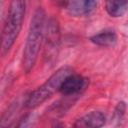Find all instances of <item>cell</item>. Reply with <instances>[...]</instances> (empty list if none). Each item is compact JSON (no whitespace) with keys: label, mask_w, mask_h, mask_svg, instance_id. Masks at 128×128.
I'll return each mask as SVG.
<instances>
[{"label":"cell","mask_w":128,"mask_h":128,"mask_svg":"<svg viewBox=\"0 0 128 128\" xmlns=\"http://www.w3.org/2000/svg\"><path fill=\"white\" fill-rule=\"evenodd\" d=\"M45 12L42 8H38L31 19L24 51L22 65L25 72H29L36 63L38 53L44 36L45 29Z\"/></svg>","instance_id":"cell-1"},{"label":"cell","mask_w":128,"mask_h":128,"mask_svg":"<svg viewBox=\"0 0 128 128\" xmlns=\"http://www.w3.org/2000/svg\"><path fill=\"white\" fill-rule=\"evenodd\" d=\"M25 0H11L9 10L2 30L1 52L7 53L17 39L25 16Z\"/></svg>","instance_id":"cell-2"},{"label":"cell","mask_w":128,"mask_h":128,"mask_svg":"<svg viewBox=\"0 0 128 128\" xmlns=\"http://www.w3.org/2000/svg\"><path fill=\"white\" fill-rule=\"evenodd\" d=\"M72 69L68 66H63L59 68L55 73H53L40 87L33 91L27 99L26 106L28 108H35L41 105L49 97H51L56 91L60 90V87L65 80V78L70 75Z\"/></svg>","instance_id":"cell-3"},{"label":"cell","mask_w":128,"mask_h":128,"mask_svg":"<svg viewBox=\"0 0 128 128\" xmlns=\"http://www.w3.org/2000/svg\"><path fill=\"white\" fill-rule=\"evenodd\" d=\"M97 6V0H70L68 11L72 16L83 17L91 14Z\"/></svg>","instance_id":"cell-4"},{"label":"cell","mask_w":128,"mask_h":128,"mask_svg":"<svg viewBox=\"0 0 128 128\" xmlns=\"http://www.w3.org/2000/svg\"><path fill=\"white\" fill-rule=\"evenodd\" d=\"M85 84H86V80L82 76L71 73L65 78L59 91L65 96L73 95L80 92L85 87Z\"/></svg>","instance_id":"cell-5"},{"label":"cell","mask_w":128,"mask_h":128,"mask_svg":"<svg viewBox=\"0 0 128 128\" xmlns=\"http://www.w3.org/2000/svg\"><path fill=\"white\" fill-rule=\"evenodd\" d=\"M105 123V116L99 111H92L80 117L74 123L75 127H101Z\"/></svg>","instance_id":"cell-6"},{"label":"cell","mask_w":128,"mask_h":128,"mask_svg":"<svg viewBox=\"0 0 128 128\" xmlns=\"http://www.w3.org/2000/svg\"><path fill=\"white\" fill-rule=\"evenodd\" d=\"M90 40L98 46L110 47V46L115 45V43L117 42V35L115 34L114 31L105 30V31H102L100 33L93 35L90 38Z\"/></svg>","instance_id":"cell-7"},{"label":"cell","mask_w":128,"mask_h":128,"mask_svg":"<svg viewBox=\"0 0 128 128\" xmlns=\"http://www.w3.org/2000/svg\"><path fill=\"white\" fill-rule=\"evenodd\" d=\"M105 7L110 16L121 17L127 11L128 0H106Z\"/></svg>","instance_id":"cell-8"}]
</instances>
